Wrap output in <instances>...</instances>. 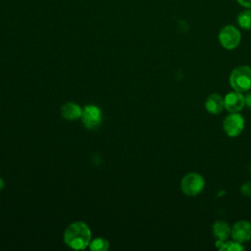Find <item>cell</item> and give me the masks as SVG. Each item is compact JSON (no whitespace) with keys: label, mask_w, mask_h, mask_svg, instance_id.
Segmentation results:
<instances>
[{"label":"cell","mask_w":251,"mask_h":251,"mask_svg":"<svg viewBox=\"0 0 251 251\" xmlns=\"http://www.w3.org/2000/svg\"><path fill=\"white\" fill-rule=\"evenodd\" d=\"M61 114L68 121H76L81 118L82 108L75 102H67L62 106Z\"/></svg>","instance_id":"obj_10"},{"label":"cell","mask_w":251,"mask_h":251,"mask_svg":"<svg viewBox=\"0 0 251 251\" xmlns=\"http://www.w3.org/2000/svg\"><path fill=\"white\" fill-rule=\"evenodd\" d=\"M245 106L251 109V92L245 96Z\"/></svg>","instance_id":"obj_17"},{"label":"cell","mask_w":251,"mask_h":251,"mask_svg":"<svg viewBox=\"0 0 251 251\" xmlns=\"http://www.w3.org/2000/svg\"><path fill=\"white\" fill-rule=\"evenodd\" d=\"M245 126L244 118L237 113H230L227 115L223 122V128L225 133L229 137L238 136Z\"/></svg>","instance_id":"obj_5"},{"label":"cell","mask_w":251,"mask_h":251,"mask_svg":"<svg viewBox=\"0 0 251 251\" xmlns=\"http://www.w3.org/2000/svg\"><path fill=\"white\" fill-rule=\"evenodd\" d=\"M229 84L233 90L248 91L251 88V68L245 65L234 68L229 75Z\"/></svg>","instance_id":"obj_2"},{"label":"cell","mask_w":251,"mask_h":251,"mask_svg":"<svg viewBox=\"0 0 251 251\" xmlns=\"http://www.w3.org/2000/svg\"><path fill=\"white\" fill-rule=\"evenodd\" d=\"M220 44L226 50L235 49L241 41V33L237 27L232 25L223 26L218 35Z\"/></svg>","instance_id":"obj_4"},{"label":"cell","mask_w":251,"mask_h":251,"mask_svg":"<svg viewBox=\"0 0 251 251\" xmlns=\"http://www.w3.org/2000/svg\"><path fill=\"white\" fill-rule=\"evenodd\" d=\"M205 187L204 177L195 172L186 174L180 180V189L187 196H196Z\"/></svg>","instance_id":"obj_3"},{"label":"cell","mask_w":251,"mask_h":251,"mask_svg":"<svg viewBox=\"0 0 251 251\" xmlns=\"http://www.w3.org/2000/svg\"><path fill=\"white\" fill-rule=\"evenodd\" d=\"M224 108H225L224 97H222L220 94L212 93L206 98L205 109L207 110L208 113L212 115H218L223 111Z\"/></svg>","instance_id":"obj_9"},{"label":"cell","mask_w":251,"mask_h":251,"mask_svg":"<svg viewBox=\"0 0 251 251\" xmlns=\"http://www.w3.org/2000/svg\"><path fill=\"white\" fill-rule=\"evenodd\" d=\"M230 236L233 240L244 243L251 239V223L245 220L236 222L230 229Z\"/></svg>","instance_id":"obj_7"},{"label":"cell","mask_w":251,"mask_h":251,"mask_svg":"<svg viewBox=\"0 0 251 251\" xmlns=\"http://www.w3.org/2000/svg\"><path fill=\"white\" fill-rule=\"evenodd\" d=\"M109 241L103 237H95L89 243V249L92 251H107L109 249Z\"/></svg>","instance_id":"obj_13"},{"label":"cell","mask_w":251,"mask_h":251,"mask_svg":"<svg viewBox=\"0 0 251 251\" xmlns=\"http://www.w3.org/2000/svg\"><path fill=\"white\" fill-rule=\"evenodd\" d=\"M237 3L247 9H251V0H236Z\"/></svg>","instance_id":"obj_16"},{"label":"cell","mask_w":251,"mask_h":251,"mask_svg":"<svg viewBox=\"0 0 251 251\" xmlns=\"http://www.w3.org/2000/svg\"><path fill=\"white\" fill-rule=\"evenodd\" d=\"M219 249L223 251H243L245 248L242 245V243L232 239L231 241H224L219 247Z\"/></svg>","instance_id":"obj_14"},{"label":"cell","mask_w":251,"mask_h":251,"mask_svg":"<svg viewBox=\"0 0 251 251\" xmlns=\"http://www.w3.org/2000/svg\"><path fill=\"white\" fill-rule=\"evenodd\" d=\"M225 108L229 113H237L240 112L245 106V96H243L242 92L232 90L226 94L224 97Z\"/></svg>","instance_id":"obj_8"},{"label":"cell","mask_w":251,"mask_h":251,"mask_svg":"<svg viewBox=\"0 0 251 251\" xmlns=\"http://www.w3.org/2000/svg\"><path fill=\"white\" fill-rule=\"evenodd\" d=\"M230 229L231 227L229 225L224 221H216L212 226L213 234L216 240L221 242L227 240V238L230 236Z\"/></svg>","instance_id":"obj_11"},{"label":"cell","mask_w":251,"mask_h":251,"mask_svg":"<svg viewBox=\"0 0 251 251\" xmlns=\"http://www.w3.org/2000/svg\"><path fill=\"white\" fill-rule=\"evenodd\" d=\"M81 121L85 127L89 129H94L98 127L103 119V113L99 107L96 105H86L82 109Z\"/></svg>","instance_id":"obj_6"},{"label":"cell","mask_w":251,"mask_h":251,"mask_svg":"<svg viewBox=\"0 0 251 251\" xmlns=\"http://www.w3.org/2000/svg\"><path fill=\"white\" fill-rule=\"evenodd\" d=\"M91 239L92 233L90 227L81 221L72 223L64 232V242L75 250L85 249L89 246Z\"/></svg>","instance_id":"obj_1"},{"label":"cell","mask_w":251,"mask_h":251,"mask_svg":"<svg viewBox=\"0 0 251 251\" xmlns=\"http://www.w3.org/2000/svg\"><path fill=\"white\" fill-rule=\"evenodd\" d=\"M238 25L246 30H251V9L240 12L237 16Z\"/></svg>","instance_id":"obj_12"},{"label":"cell","mask_w":251,"mask_h":251,"mask_svg":"<svg viewBox=\"0 0 251 251\" xmlns=\"http://www.w3.org/2000/svg\"><path fill=\"white\" fill-rule=\"evenodd\" d=\"M240 192L246 197H251V181L244 182L240 187Z\"/></svg>","instance_id":"obj_15"},{"label":"cell","mask_w":251,"mask_h":251,"mask_svg":"<svg viewBox=\"0 0 251 251\" xmlns=\"http://www.w3.org/2000/svg\"><path fill=\"white\" fill-rule=\"evenodd\" d=\"M4 185H5V182H4L3 178H2V177H0V191L4 188Z\"/></svg>","instance_id":"obj_18"}]
</instances>
